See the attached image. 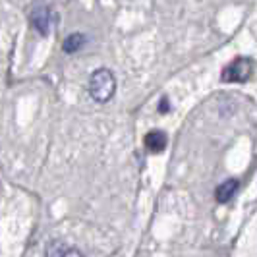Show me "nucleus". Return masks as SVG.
I'll return each mask as SVG.
<instances>
[{"mask_svg":"<svg viewBox=\"0 0 257 257\" xmlns=\"http://www.w3.org/2000/svg\"><path fill=\"white\" fill-rule=\"evenodd\" d=\"M116 91V79L110 70L99 68L91 74L89 79V93L97 103H106L114 97Z\"/></svg>","mask_w":257,"mask_h":257,"instance_id":"obj_1","label":"nucleus"},{"mask_svg":"<svg viewBox=\"0 0 257 257\" xmlns=\"http://www.w3.org/2000/svg\"><path fill=\"white\" fill-rule=\"evenodd\" d=\"M253 74V62L251 58H234L230 64L224 66L222 70V81L226 83H244Z\"/></svg>","mask_w":257,"mask_h":257,"instance_id":"obj_2","label":"nucleus"},{"mask_svg":"<svg viewBox=\"0 0 257 257\" xmlns=\"http://www.w3.org/2000/svg\"><path fill=\"white\" fill-rule=\"evenodd\" d=\"M29 20L41 35H49L52 27L56 26V14L49 6H35L29 14Z\"/></svg>","mask_w":257,"mask_h":257,"instance_id":"obj_3","label":"nucleus"},{"mask_svg":"<svg viewBox=\"0 0 257 257\" xmlns=\"http://www.w3.org/2000/svg\"><path fill=\"white\" fill-rule=\"evenodd\" d=\"M167 143H168V138L163 130H153V132H149L145 136V147L151 153H163L167 149Z\"/></svg>","mask_w":257,"mask_h":257,"instance_id":"obj_4","label":"nucleus"},{"mask_svg":"<svg viewBox=\"0 0 257 257\" xmlns=\"http://www.w3.org/2000/svg\"><path fill=\"white\" fill-rule=\"evenodd\" d=\"M238 190H240V182L236 178H230V180H224L222 184H219V188L215 190V197L219 203H228L230 199L236 197Z\"/></svg>","mask_w":257,"mask_h":257,"instance_id":"obj_5","label":"nucleus"},{"mask_svg":"<svg viewBox=\"0 0 257 257\" xmlns=\"http://www.w3.org/2000/svg\"><path fill=\"white\" fill-rule=\"evenodd\" d=\"M83 45H85V35H83V33H72V35H68V37L64 39L62 51L68 52V54H72V52L79 51Z\"/></svg>","mask_w":257,"mask_h":257,"instance_id":"obj_6","label":"nucleus"},{"mask_svg":"<svg viewBox=\"0 0 257 257\" xmlns=\"http://www.w3.org/2000/svg\"><path fill=\"white\" fill-rule=\"evenodd\" d=\"M68 247L62 242H51L47 247V257H64Z\"/></svg>","mask_w":257,"mask_h":257,"instance_id":"obj_7","label":"nucleus"},{"mask_svg":"<svg viewBox=\"0 0 257 257\" xmlns=\"http://www.w3.org/2000/svg\"><path fill=\"white\" fill-rule=\"evenodd\" d=\"M168 110H170V101H168L167 97H163L161 103H159V112H161V114H167Z\"/></svg>","mask_w":257,"mask_h":257,"instance_id":"obj_8","label":"nucleus"},{"mask_svg":"<svg viewBox=\"0 0 257 257\" xmlns=\"http://www.w3.org/2000/svg\"><path fill=\"white\" fill-rule=\"evenodd\" d=\"M64 257H83V255H81V251H79V249H74V247H72V249H68V251H66Z\"/></svg>","mask_w":257,"mask_h":257,"instance_id":"obj_9","label":"nucleus"}]
</instances>
